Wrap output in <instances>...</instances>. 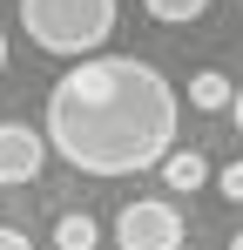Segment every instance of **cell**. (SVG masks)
<instances>
[{"instance_id": "cell-7", "label": "cell", "mask_w": 243, "mask_h": 250, "mask_svg": "<svg viewBox=\"0 0 243 250\" xmlns=\"http://www.w3.org/2000/svg\"><path fill=\"white\" fill-rule=\"evenodd\" d=\"M101 244V223L88 216V209H68L61 223H54V250H95Z\"/></svg>"}, {"instance_id": "cell-3", "label": "cell", "mask_w": 243, "mask_h": 250, "mask_svg": "<svg viewBox=\"0 0 243 250\" xmlns=\"http://www.w3.org/2000/svg\"><path fill=\"white\" fill-rule=\"evenodd\" d=\"M115 250H182V209L162 196H135L115 209Z\"/></svg>"}, {"instance_id": "cell-9", "label": "cell", "mask_w": 243, "mask_h": 250, "mask_svg": "<svg viewBox=\"0 0 243 250\" xmlns=\"http://www.w3.org/2000/svg\"><path fill=\"white\" fill-rule=\"evenodd\" d=\"M216 196H223V203H243V156L230 169H216Z\"/></svg>"}, {"instance_id": "cell-5", "label": "cell", "mask_w": 243, "mask_h": 250, "mask_svg": "<svg viewBox=\"0 0 243 250\" xmlns=\"http://www.w3.org/2000/svg\"><path fill=\"white\" fill-rule=\"evenodd\" d=\"M162 183L176 189V196H196L202 183H216L209 163H202V149H169V163H162Z\"/></svg>"}, {"instance_id": "cell-2", "label": "cell", "mask_w": 243, "mask_h": 250, "mask_svg": "<svg viewBox=\"0 0 243 250\" xmlns=\"http://www.w3.org/2000/svg\"><path fill=\"white\" fill-rule=\"evenodd\" d=\"M115 0H20V27L27 41L61 54V61H95L101 41L115 34Z\"/></svg>"}, {"instance_id": "cell-8", "label": "cell", "mask_w": 243, "mask_h": 250, "mask_svg": "<svg viewBox=\"0 0 243 250\" xmlns=\"http://www.w3.org/2000/svg\"><path fill=\"white\" fill-rule=\"evenodd\" d=\"M142 7H149V21H169V27H189L209 14V0H142Z\"/></svg>"}, {"instance_id": "cell-12", "label": "cell", "mask_w": 243, "mask_h": 250, "mask_svg": "<svg viewBox=\"0 0 243 250\" xmlns=\"http://www.w3.org/2000/svg\"><path fill=\"white\" fill-rule=\"evenodd\" d=\"M0 75H7V27H0Z\"/></svg>"}, {"instance_id": "cell-13", "label": "cell", "mask_w": 243, "mask_h": 250, "mask_svg": "<svg viewBox=\"0 0 243 250\" xmlns=\"http://www.w3.org/2000/svg\"><path fill=\"white\" fill-rule=\"evenodd\" d=\"M230 250H243V230H237V237H230Z\"/></svg>"}, {"instance_id": "cell-11", "label": "cell", "mask_w": 243, "mask_h": 250, "mask_svg": "<svg viewBox=\"0 0 243 250\" xmlns=\"http://www.w3.org/2000/svg\"><path fill=\"white\" fill-rule=\"evenodd\" d=\"M230 122H237V128H243V88H237V102H230Z\"/></svg>"}, {"instance_id": "cell-10", "label": "cell", "mask_w": 243, "mask_h": 250, "mask_svg": "<svg viewBox=\"0 0 243 250\" xmlns=\"http://www.w3.org/2000/svg\"><path fill=\"white\" fill-rule=\"evenodd\" d=\"M0 250H34V237H27V230H14V223H0Z\"/></svg>"}, {"instance_id": "cell-6", "label": "cell", "mask_w": 243, "mask_h": 250, "mask_svg": "<svg viewBox=\"0 0 243 250\" xmlns=\"http://www.w3.org/2000/svg\"><path fill=\"white\" fill-rule=\"evenodd\" d=\"M230 102H237V88H230L223 68H202L196 82H189V108H202V115H216V108H230Z\"/></svg>"}, {"instance_id": "cell-4", "label": "cell", "mask_w": 243, "mask_h": 250, "mask_svg": "<svg viewBox=\"0 0 243 250\" xmlns=\"http://www.w3.org/2000/svg\"><path fill=\"white\" fill-rule=\"evenodd\" d=\"M40 163H47V135L27 128V122H0V189L34 183Z\"/></svg>"}, {"instance_id": "cell-1", "label": "cell", "mask_w": 243, "mask_h": 250, "mask_svg": "<svg viewBox=\"0 0 243 250\" xmlns=\"http://www.w3.org/2000/svg\"><path fill=\"white\" fill-rule=\"evenodd\" d=\"M176 88L162 82V68L135 54H95L75 61L61 82L47 88V149L81 176H142L162 169L176 149Z\"/></svg>"}]
</instances>
